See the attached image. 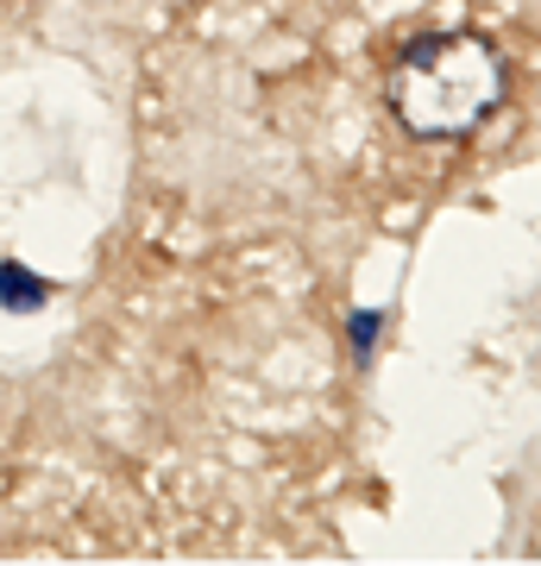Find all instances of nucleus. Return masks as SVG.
Wrapping results in <instances>:
<instances>
[{"mask_svg": "<svg viewBox=\"0 0 541 566\" xmlns=\"http://www.w3.org/2000/svg\"><path fill=\"white\" fill-rule=\"evenodd\" d=\"M503 102V57L479 32H441L391 63V114L416 139H460Z\"/></svg>", "mask_w": 541, "mask_h": 566, "instance_id": "1", "label": "nucleus"}]
</instances>
